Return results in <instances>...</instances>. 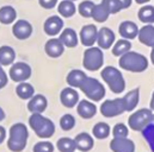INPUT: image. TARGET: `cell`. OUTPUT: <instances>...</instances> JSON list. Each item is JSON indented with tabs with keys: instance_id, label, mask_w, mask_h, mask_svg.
Segmentation results:
<instances>
[{
	"instance_id": "1",
	"label": "cell",
	"mask_w": 154,
	"mask_h": 152,
	"mask_svg": "<svg viewBox=\"0 0 154 152\" xmlns=\"http://www.w3.org/2000/svg\"><path fill=\"white\" fill-rule=\"evenodd\" d=\"M118 63L122 69L131 73H142L148 68L147 58L135 51H128L127 54L121 56Z\"/></svg>"
},
{
	"instance_id": "2",
	"label": "cell",
	"mask_w": 154,
	"mask_h": 152,
	"mask_svg": "<svg viewBox=\"0 0 154 152\" xmlns=\"http://www.w3.org/2000/svg\"><path fill=\"white\" fill-rule=\"evenodd\" d=\"M28 134V128L24 124H14L10 130V139L7 142L8 149L13 152L23 151L26 145Z\"/></svg>"
},
{
	"instance_id": "3",
	"label": "cell",
	"mask_w": 154,
	"mask_h": 152,
	"mask_svg": "<svg viewBox=\"0 0 154 152\" xmlns=\"http://www.w3.org/2000/svg\"><path fill=\"white\" fill-rule=\"evenodd\" d=\"M102 78L105 81V83L109 86L110 90L115 94H121L125 89V81L122 73L112 66L105 67L102 73H100Z\"/></svg>"
},
{
	"instance_id": "4",
	"label": "cell",
	"mask_w": 154,
	"mask_h": 152,
	"mask_svg": "<svg viewBox=\"0 0 154 152\" xmlns=\"http://www.w3.org/2000/svg\"><path fill=\"white\" fill-rule=\"evenodd\" d=\"M29 124L34 132L39 138H50L55 132V125L54 122L43 116L41 113H32L29 118Z\"/></svg>"
},
{
	"instance_id": "5",
	"label": "cell",
	"mask_w": 154,
	"mask_h": 152,
	"mask_svg": "<svg viewBox=\"0 0 154 152\" xmlns=\"http://www.w3.org/2000/svg\"><path fill=\"white\" fill-rule=\"evenodd\" d=\"M79 88L92 101H99L105 95V88H104V86L98 80H96L93 77H88L87 76L82 81V83H81V86Z\"/></svg>"
},
{
	"instance_id": "6",
	"label": "cell",
	"mask_w": 154,
	"mask_h": 152,
	"mask_svg": "<svg viewBox=\"0 0 154 152\" xmlns=\"http://www.w3.org/2000/svg\"><path fill=\"white\" fill-rule=\"evenodd\" d=\"M104 63V55L98 46H91L85 50L84 58H82V66L85 69L90 72H97L103 67Z\"/></svg>"
},
{
	"instance_id": "7",
	"label": "cell",
	"mask_w": 154,
	"mask_h": 152,
	"mask_svg": "<svg viewBox=\"0 0 154 152\" xmlns=\"http://www.w3.org/2000/svg\"><path fill=\"white\" fill-rule=\"evenodd\" d=\"M153 119L154 115L151 110L142 108V110L136 111L135 113H133L129 116L128 124H129V127L133 128L134 131H142L149 125V122Z\"/></svg>"
},
{
	"instance_id": "8",
	"label": "cell",
	"mask_w": 154,
	"mask_h": 152,
	"mask_svg": "<svg viewBox=\"0 0 154 152\" xmlns=\"http://www.w3.org/2000/svg\"><path fill=\"white\" fill-rule=\"evenodd\" d=\"M125 104L123 98H118L114 100H106L100 106V113L106 118H112L125 112Z\"/></svg>"
},
{
	"instance_id": "9",
	"label": "cell",
	"mask_w": 154,
	"mask_h": 152,
	"mask_svg": "<svg viewBox=\"0 0 154 152\" xmlns=\"http://www.w3.org/2000/svg\"><path fill=\"white\" fill-rule=\"evenodd\" d=\"M30 76H31V68L29 64L24 62H17L12 64L10 69V77L14 82L18 83L25 82L28 78H30Z\"/></svg>"
},
{
	"instance_id": "10",
	"label": "cell",
	"mask_w": 154,
	"mask_h": 152,
	"mask_svg": "<svg viewBox=\"0 0 154 152\" xmlns=\"http://www.w3.org/2000/svg\"><path fill=\"white\" fill-rule=\"evenodd\" d=\"M97 35H98V29L96 25H93V24L84 25L82 29L80 30V34H79L80 42L84 46L91 48L97 42Z\"/></svg>"
},
{
	"instance_id": "11",
	"label": "cell",
	"mask_w": 154,
	"mask_h": 152,
	"mask_svg": "<svg viewBox=\"0 0 154 152\" xmlns=\"http://www.w3.org/2000/svg\"><path fill=\"white\" fill-rule=\"evenodd\" d=\"M12 32H13V36L14 37L20 39V40L28 39V38L31 36V34H32V25L28 20L19 19V20H17L13 24Z\"/></svg>"
},
{
	"instance_id": "12",
	"label": "cell",
	"mask_w": 154,
	"mask_h": 152,
	"mask_svg": "<svg viewBox=\"0 0 154 152\" xmlns=\"http://www.w3.org/2000/svg\"><path fill=\"white\" fill-rule=\"evenodd\" d=\"M97 43L100 49H109L112 48L115 44V34L109 28H102L98 30L97 35Z\"/></svg>"
},
{
	"instance_id": "13",
	"label": "cell",
	"mask_w": 154,
	"mask_h": 152,
	"mask_svg": "<svg viewBox=\"0 0 154 152\" xmlns=\"http://www.w3.org/2000/svg\"><path fill=\"white\" fill-rule=\"evenodd\" d=\"M43 28H44V32L48 36L54 37V36L59 35L60 31L62 30V28H63V20L59 16H51V17H49L45 20Z\"/></svg>"
},
{
	"instance_id": "14",
	"label": "cell",
	"mask_w": 154,
	"mask_h": 152,
	"mask_svg": "<svg viewBox=\"0 0 154 152\" xmlns=\"http://www.w3.org/2000/svg\"><path fill=\"white\" fill-rule=\"evenodd\" d=\"M45 54L51 57V58H57L60 57L63 51H65V45L60 40V38H50L47 43H45Z\"/></svg>"
},
{
	"instance_id": "15",
	"label": "cell",
	"mask_w": 154,
	"mask_h": 152,
	"mask_svg": "<svg viewBox=\"0 0 154 152\" xmlns=\"http://www.w3.org/2000/svg\"><path fill=\"white\" fill-rule=\"evenodd\" d=\"M139 28L137 25L134 23V22H130V20H125V22H122L119 24V28H118V34L121 35V37L124 38V39H134V38L137 37L139 35Z\"/></svg>"
},
{
	"instance_id": "16",
	"label": "cell",
	"mask_w": 154,
	"mask_h": 152,
	"mask_svg": "<svg viewBox=\"0 0 154 152\" xmlns=\"http://www.w3.org/2000/svg\"><path fill=\"white\" fill-rule=\"evenodd\" d=\"M60 100L65 107L72 108L79 102V94L72 87H67V88L62 89V92L60 94Z\"/></svg>"
},
{
	"instance_id": "17",
	"label": "cell",
	"mask_w": 154,
	"mask_h": 152,
	"mask_svg": "<svg viewBox=\"0 0 154 152\" xmlns=\"http://www.w3.org/2000/svg\"><path fill=\"white\" fill-rule=\"evenodd\" d=\"M110 148L114 152H134L135 145L127 138H114L110 143Z\"/></svg>"
},
{
	"instance_id": "18",
	"label": "cell",
	"mask_w": 154,
	"mask_h": 152,
	"mask_svg": "<svg viewBox=\"0 0 154 152\" xmlns=\"http://www.w3.org/2000/svg\"><path fill=\"white\" fill-rule=\"evenodd\" d=\"M139 40L145 44L146 46L153 48L154 46V26L152 24H146L143 28H141L139 30V35H137Z\"/></svg>"
},
{
	"instance_id": "19",
	"label": "cell",
	"mask_w": 154,
	"mask_h": 152,
	"mask_svg": "<svg viewBox=\"0 0 154 152\" xmlns=\"http://www.w3.org/2000/svg\"><path fill=\"white\" fill-rule=\"evenodd\" d=\"M47 105H48L47 99H45L43 95H41V94L34 95V96L30 99L29 104H28V110H29L31 113H42V112L45 111Z\"/></svg>"
},
{
	"instance_id": "20",
	"label": "cell",
	"mask_w": 154,
	"mask_h": 152,
	"mask_svg": "<svg viewBox=\"0 0 154 152\" xmlns=\"http://www.w3.org/2000/svg\"><path fill=\"white\" fill-rule=\"evenodd\" d=\"M77 112L84 119H91L92 116H94V114L97 113V107L87 100H81L78 104Z\"/></svg>"
},
{
	"instance_id": "21",
	"label": "cell",
	"mask_w": 154,
	"mask_h": 152,
	"mask_svg": "<svg viewBox=\"0 0 154 152\" xmlns=\"http://www.w3.org/2000/svg\"><path fill=\"white\" fill-rule=\"evenodd\" d=\"M74 142H75L78 150H80V151L82 152L90 151L93 148V139H92V137L88 133H85V132L79 133L75 137Z\"/></svg>"
},
{
	"instance_id": "22",
	"label": "cell",
	"mask_w": 154,
	"mask_h": 152,
	"mask_svg": "<svg viewBox=\"0 0 154 152\" xmlns=\"http://www.w3.org/2000/svg\"><path fill=\"white\" fill-rule=\"evenodd\" d=\"M60 40L67 48H75L78 45V35L73 29H65L60 34Z\"/></svg>"
},
{
	"instance_id": "23",
	"label": "cell",
	"mask_w": 154,
	"mask_h": 152,
	"mask_svg": "<svg viewBox=\"0 0 154 152\" xmlns=\"http://www.w3.org/2000/svg\"><path fill=\"white\" fill-rule=\"evenodd\" d=\"M57 12L60 13L61 17L63 18H69L73 17L74 13L77 12V7L74 5V1L71 0H62L59 6H57Z\"/></svg>"
},
{
	"instance_id": "24",
	"label": "cell",
	"mask_w": 154,
	"mask_h": 152,
	"mask_svg": "<svg viewBox=\"0 0 154 152\" xmlns=\"http://www.w3.org/2000/svg\"><path fill=\"white\" fill-rule=\"evenodd\" d=\"M139 93H140V89L136 88V89H133V90H129L124 96H123V100H124V104H125V110L127 112H130L133 111L136 105L139 104Z\"/></svg>"
},
{
	"instance_id": "25",
	"label": "cell",
	"mask_w": 154,
	"mask_h": 152,
	"mask_svg": "<svg viewBox=\"0 0 154 152\" xmlns=\"http://www.w3.org/2000/svg\"><path fill=\"white\" fill-rule=\"evenodd\" d=\"M17 18V12L12 6H2L0 8V23L8 25L12 24Z\"/></svg>"
},
{
	"instance_id": "26",
	"label": "cell",
	"mask_w": 154,
	"mask_h": 152,
	"mask_svg": "<svg viewBox=\"0 0 154 152\" xmlns=\"http://www.w3.org/2000/svg\"><path fill=\"white\" fill-rule=\"evenodd\" d=\"M16 58V52L11 46H1L0 48V64L2 67L11 66Z\"/></svg>"
},
{
	"instance_id": "27",
	"label": "cell",
	"mask_w": 154,
	"mask_h": 152,
	"mask_svg": "<svg viewBox=\"0 0 154 152\" xmlns=\"http://www.w3.org/2000/svg\"><path fill=\"white\" fill-rule=\"evenodd\" d=\"M87 77V75L81 72V70H78V69H73L72 72H69V74L67 75V83L71 86V87H74V88H79L82 83V81Z\"/></svg>"
},
{
	"instance_id": "28",
	"label": "cell",
	"mask_w": 154,
	"mask_h": 152,
	"mask_svg": "<svg viewBox=\"0 0 154 152\" xmlns=\"http://www.w3.org/2000/svg\"><path fill=\"white\" fill-rule=\"evenodd\" d=\"M137 18L145 24H153L154 23V6L145 5L137 12Z\"/></svg>"
},
{
	"instance_id": "29",
	"label": "cell",
	"mask_w": 154,
	"mask_h": 152,
	"mask_svg": "<svg viewBox=\"0 0 154 152\" xmlns=\"http://www.w3.org/2000/svg\"><path fill=\"white\" fill-rule=\"evenodd\" d=\"M16 93L17 95L23 99V100H29L34 96V93H35V89L34 87L30 84V83H26V82H20L17 88H16Z\"/></svg>"
},
{
	"instance_id": "30",
	"label": "cell",
	"mask_w": 154,
	"mask_h": 152,
	"mask_svg": "<svg viewBox=\"0 0 154 152\" xmlns=\"http://www.w3.org/2000/svg\"><path fill=\"white\" fill-rule=\"evenodd\" d=\"M131 48V43L128 39H118L117 42H115V44L112 45V55H115L117 57L123 56L124 54H127L128 51H130Z\"/></svg>"
},
{
	"instance_id": "31",
	"label": "cell",
	"mask_w": 154,
	"mask_h": 152,
	"mask_svg": "<svg viewBox=\"0 0 154 152\" xmlns=\"http://www.w3.org/2000/svg\"><path fill=\"white\" fill-rule=\"evenodd\" d=\"M110 13L106 10V7L100 2V4H96L94 8H93V13H92V18L94 22L97 23H104L105 20H108Z\"/></svg>"
},
{
	"instance_id": "32",
	"label": "cell",
	"mask_w": 154,
	"mask_h": 152,
	"mask_svg": "<svg viewBox=\"0 0 154 152\" xmlns=\"http://www.w3.org/2000/svg\"><path fill=\"white\" fill-rule=\"evenodd\" d=\"M56 146L60 152H74L77 149L75 142L73 139H69L67 137L65 138H60L56 143Z\"/></svg>"
},
{
	"instance_id": "33",
	"label": "cell",
	"mask_w": 154,
	"mask_h": 152,
	"mask_svg": "<svg viewBox=\"0 0 154 152\" xmlns=\"http://www.w3.org/2000/svg\"><path fill=\"white\" fill-rule=\"evenodd\" d=\"M96 4L93 1H90V0H86V1H82L79 4V7H78V11H79V14L84 18H92V13H93V8H94Z\"/></svg>"
},
{
	"instance_id": "34",
	"label": "cell",
	"mask_w": 154,
	"mask_h": 152,
	"mask_svg": "<svg viewBox=\"0 0 154 152\" xmlns=\"http://www.w3.org/2000/svg\"><path fill=\"white\" fill-rule=\"evenodd\" d=\"M92 132H93V136L96 138H98V139H105L110 134V127L105 122H98V124L94 125Z\"/></svg>"
},
{
	"instance_id": "35",
	"label": "cell",
	"mask_w": 154,
	"mask_h": 152,
	"mask_svg": "<svg viewBox=\"0 0 154 152\" xmlns=\"http://www.w3.org/2000/svg\"><path fill=\"white\" fill-rule=\"evenodd\" d=\"M102 4L106 7L110 14H115V13H118L119 11L124 10V5L122 0H102Z\"/></svg>"
},
{
	"instance_id": "36",
	"label": "cell",
	"mask_w": 154,
	"mask_h": 152,
	"mask_svg": "<svg viewBox=\"0 0 154 152\" xmlns=\"http://www.w3.org/2000/svg\"><path fill=\"white\" fill-rule=\"evenodd\" d=\"M74 125H75V119H74L73 115H71V114H65V115L61 118V120H60V126H61V128H62L63 131H69V130H72V128L74 127Z\"/></svg>"
},
{
	"instance_id": "37",
	"label": "cell",
	"mask_w": 154,
	"mask_h": 152,
	"mask_svg": "<svg viewBox=\"0 0 154 152\" xmlns=\"http://www.w3.org/2000/svg\"><path fill=\"white\" fill-rule=\"evenodd\" d=\"M114 137L115 138H127L128 136V128L124 124H117L114 127Z\"/></svg>"
},
{
	"instance_id": "38",
	"label": "cell",
	"mask_w": 154,
	"mask_h": 152,
	"mask_svg": "<svg viewBox=\"0 0 154 152\" xmlns=\"http://www.w3.org/2000/svg\"><path fill=\"white\" fill-rule=\"evenodd\" d=\"M54 146L49 142H39L34 146V152H53Z\"/></svg>"
},
{
	"instance_id": "39",
	"label": "cell",
	"mask_w": 154,
	"mask_h": 152,
	"mask_svg": "<svg viewBox=\"0 0 154 152\" xmlns=\"http://www.w3.org/2000/svg\"><path fill=\"white\" fill-rule=\"evenodd\" d=\"M143 134H145V137L148 139V142L151 143L152 150L154 151V125H148V126L143 130Z\"/></svg>"
},
{
	"instance_id": "40",
	"label": "cell",
	"mask_w": 154,
	"mask_h": 152,
	"mask_svg": "<svg viewBox=\"0 0 154 152\" xmlns=\"http://www.w3.org/2000/svg\"><path fill=\"white\" fill-rule=\"evenodd\" d=\"M38 4L45 10H51L56 6L57 0H38Z\"/></svg>"
},
{
	"instance_id": "41",
	"label": "cell",
	"mask_w": 154,
	"mask_h": 152,
	"mask_svg": "<svg viewBox=\"0 0 154 152\" xmlns=\"http://www.w3.org/2000/svg\"><path fill=\"white\" fill-rule=\"evenodd\" d=\"M7 81H8V78H7V76H6V73L4 72L2 66L0 64V89L4 88V87L7 84Z\"/></svg>"
},
{
	"instance_id": "42",
	"label": "cell",
	"mask_w": 154,
	"mask_h": 152,
	"mask_svg": "<svg viewBox=\"0 0 154 152\" xmlns=\"http://www.w3.org/2000/svg\"><path fill=\"white\" fill-rule=\"evenodd\" d=\"M5 137H6V131H5V128L2 126H0V144L4 142Z\"/></svg>"
},
{
	"instance_id": "43",
	"label": "cell",
	"mask_w": 154,
	"mask_h": 152,
	"mask_svg": "<svg viewBox=\"0 0 154 152\" xmlns=\"http://www.w3.org/2000/svg\"><path fill=\"white\" fill-rule=\"evenodd\" d=\"M122 2L124 5V8H128L131 5V0H122Z\"/></svg>"
},
{
	"instance_id": "44",
	"label": "cell",
	"mask_w": 154,
	"mask_h": 152,
	"mask_svg": "<svg viewBox=\"0 0 154 152\" xmlns=\"http://www.w3.org/2000/svg\"><path fill=\"white\" fill-rule=\"evenodd\" d=\"M151 110L154 111V92H153V95H152V99H151Z\"/></svg>"
},
{
	"instance_id": "45",
	"label": "cell",
	"mask_w": 154,
	"mask_h": 152,
	"mask_svg": "<svg viewBox=\"0 0 154 152\" xmlns=\"http://www.w3.org/2000/svg\"><path fill=\"white\" fill-rule=\"evenodd\" d=\"M151 61H152V63L154 64V46L152 48V51H151Z\"/></svg>"
},
{
	"instance_id": "46",
	"label": "cell",
	"mask_w": 154,
	"mask_h": 152,
	"mask_svg": "<svg viewBox=\"0 0 154 152\" xmlns=\"http://www.w3.org/2000/svg\"><path fill=\"white\" fill-rule=\"evenodd\" d=\"M4 118H5V113H4L2 108H0V121H1V120H4Z\"/></svg>"
},
{
	"instance_id": "47",
	"label": "cell",
	"mask_w": 154,
	"mask_h": 152,
	"mask_svg": "<svg viewBox=\"0 0 154 152\" xmlns=\"http://www.w3.org/2000/svg\"><path fill=\"white\" fill-rule=\"evenodd\" d=\"M137 4H140V5H142V4H146V2H148V1H151V0H135Z\"/></svg>"
},
{
	"instance_id": "48",
	"label": "cell",
	"mask_w": 154,
	"mask_h": 152,
	"mask_svg": "<svg viewBox=\"0 0 154 152\" xmlns=\"http://www.w3.org/2000/svg\"><path fill=\"white\" fill-rule=\"evenodd\" d=\"M71 1H75V0H71Z\"/></svg>"
}]
</instances>
